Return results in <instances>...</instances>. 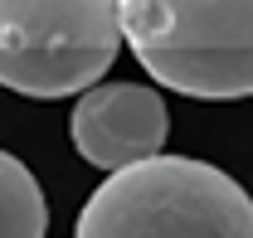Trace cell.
<instances>
[{
  "label": "cell",
  "mask_w": 253,
  "mask_h": 238,
  "mask_svg": "<svg viewBox=\"0 0 253 238\" xmlns=\"http://www.w3.org/2000/svg\"><path fill=\"white\" fill-rule=\"evenodd\" d=\"M73 238H253V199L219 165L156 151L107 170Z\"/></svg>",
  "instance_id": "1"
},
{
  "label": "cell",
  "mask_w": 253,
  "mask_h": 238,
  "mask_svg": "<svg viewBox=\"0 0 253 238\" xmlns=\"http://www.w3.org/2000/svg\"><path fill=\"white\" fill-rule=\"evenodd\" d=\"M117 30L161 88L253 97V0H117Z\"/></svg>",
  "instance_id": "2"
},
{
  "label": "cell",
  "mask_w": 253,
  "mask_h": 238,
  "mask_svg": "<svg viewBox=\"0 0 253 238\" xmlns=\"http://www.w3.org/2000/svg\"><path fill=\"white\" fill-rule=\"evenodd\" d=\"M117 49V0H0V88L20 97L93 88Z\"/></svg>",
  "instance_id": "3"
},
{
  "label": "cell",
  "mask_w": 253,
  "mask_h": 238,
  "mask_svg": "<svg viewBox=\"0 0 253 238\" xmlns=\"http://www.w3.org/2000/svg\"><path fill=\"white\" fill-rule=\"evenodd\" d=\"M68 131L88 165L117 170L141 156H156L170 136V117L156 88L102 83V88H83V97L68 112Z\"/></svg>",
  "instance_id": "4"
},
{
  "label": "cell",
  "mask_w": 253,
  "mask_h": 238,
  "mask_svg": "<svg viewBox=\"0 0 253 238\" xmlns=\"http://www.w3.org/2000/svg\"><path fill=\"white\" fill-rule=\"evenodd\" d=\"M49 204L25 160L0 151V238H44Z\"/></svg>",
  "instance_id": "5"
}]
</instances>
